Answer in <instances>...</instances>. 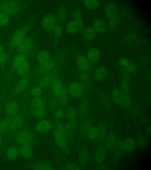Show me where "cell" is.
Here are the masks:
<instances>
[{
    "mask_svg": "<svg viewBox=\"0 0 151 170\" xmlns=\"http://www.w3.org/2000/svg\"><path fill=\"white\" fill-rule=\"evenodd\" d=\"M50 85L51 92L54 98L62 103H67L69 99L68 94L58 76H55Z\"/></svg>",
    "mask_w": 151,
    "mask_h": 170,
    "instance_id": "6da1fadb",
    "label": "cell"
},
{
    "mask_svg": "<svg viewBox=\"0 0 151 170\" xmlns=\"http://www.w3.org/2000/svg\"><path fill=\"white\" fill-rule=\"evenodd\" d=\"M104 11L108 20L109 29L113 31L117 28L120 21L116 7L113 4L108 3L105 5Z\"/></svg>",
    "mask_w": 151,
    "mask_h": 170,
    "instance_id": "7a4b0ae2",
    "label": "cell"
},
{
    "mask_svg": "<svg viewBox=\"0 0 151 170\" xmlns=\"http://www.w3.org/2000/svg\"><path fill=\"white\" fill-rule=\"evenodd\" d=\"M113 101L117 104L123 107L128 108L131 104V101L128 94L123 92L117 87L112 90L111 94Z\"/></svg>",
    "mask_w": 151,
    "mask_h": 170,
    "instance_id": "3957f363",
    "label": "cell"
},
{
    "mask_svg": "<svg viewBox=\"0 0 151 170\" xmlns=\"http://www.w3.org/2000/svg\"><path fill=\"white\" fill-rule=\"evenodd\" d=\"M29 26L26 25L17 30L12 36L9 45V52L17 47L25 37Z\"/></svg>",
    "mask_w": 151,
    "mask_h": 170,
    "instance_id": "277c9868",
    "label": "cell"
},
{
    "mask_svg": "<svg viewBox=\"0 0 151 170\" xmlns=\"http://www.w3.org/2000/svg\"><path fill=\"white\" fill-rule=\"evenodd\" d=\"M15 139L20 145H29L33 141V135L29 130H22L17 133Z\"/></svg>",
    "mask_w": 151,
    "mask_h": 170,
    "instance_id": "5b68a950",
    "label": "cell"
},
{
    "mask_svg": "<svg viewBox=\"0 0 151 170\" xmlns=\"http://www.w3.org/2000/svg\"><path fill=\"white\" fill-rule=\"evenodd\" d=\"M18 5L14 1H5L0 5V10L8 15H12L16 13L18 10Z\"/></svg>",
    "mask_w": 151,
    "mask_h": 170,
    "instance_id": "8992f818",
    "label": "cell"
},
{
    "mask_svg": "<svg viewBox=\"0 0 151 170\" xmlns=\"http://www.w3.org/2000/svg\"><path fill=\"white\" fill-rule=\"evenodd\" d=\"M30 78V72L22 76L16 84L13 91V94H18L24 91L29 85Z\"/></svg>",
    "mask_w": 151,
    "mask_h": 170,
    "instance_id": "52a82bcc",
    "label": "cell"
},
{
    "mask_svg": "<svg viewBox=\"0 0 151 170\" xmlns=\"http://www.w3.org/2000/svg\"><path fill=\"white\" fill-rule=\"evenodd\" d=\"M55 66V62L51 59L46 62L39 64L35 71L34 75L37 77L49 73L54 68Z\"/></svg>",
    "mask_w": 151,
    "mask_h": 170,
    "instance_id": "ba28073f",
    "label": "cell"
},
{
    "mask_svg": "<svg viewBox=\"0 0 151 170\" xmlns=\"http://www.w3.org/2000/svg\"><path fill=\"white\" fill-rule=\"evenodd\" d=\"M24 122V118L22 114H17L13 116L9 129L13 132L19 130L22 126Z\"/></svg>",
    "mask_w": 151,
    "mask_h": 170,
    "instance_id": "9c48e42d",
    "label": "cell"
},
{
    "mask_svg": "<svg viewBox=\"0 0 151 170\" xmlns=\"http://www.w3.org/2000/svg\"><path fill=\"white\" fill-rule=\"evenodd\" d=\"M32 45V42L31 38L25 37L17 47V53H29Z\"/></svg>",
    "mask_w": 151,
    "mask_h": 170,
    "instance_id": "30bf717a",
    "label": "cell"
},
{
    "mask_svg": "<svg viewBox=\"0 0 151 170\" xmlns=\"http://www.w3.org/2000/svg\"><path fill=\"white\" fill-rule=\"evenodd\" d=\"M57 24L56 18L52 14H47L45 15L42 18V25L43 28L47 30L52 31Z\"/></svg>",
    "mask_w": 151,
    "mask_h": 170,
    "instance_id": "8fae6325",
    "label": "cell"
},
{
    "mask_svg": "<svg viewBox=\"0 0 151 170\" xmlns=\"http://www.w3.org/2000/svg\"><path fill=\"white\" fill-rule=\"evenodd\" d=\"M29 53H16L13 59L10 70V73L12 74L16 69L26 60Z\"/></svg>",
    "mask_w": 151,
    "mask_h": 170,
    "instance_id": "7c38bea8",
    "label": "cell"
},
{
    "mask_svg": "<svg viewBox=\"0 0 151 170\" xmlns=\"http://www.w3.org/2000/svg\"><path fill=\"white\" fill-rule=\"evenodd\" d=\"M83 87L82 85L77 82L71 84L67 90L68 94L76 98L80 97L83 94Z\"/></svg>",
    "mask_w": 151,
    "mask_h": 170,
    "instance_id": "4fadbf2b",
    "label": "cell"
},
{
    "mask_svg": "<svg viewBox=\"0 0 151 170\" xmlns=\"http://www.w3.org/2000/svg\"><path fill=\"white\" fill-rule=\"evenodd\" d=\"M76 63L79 69L84 72H88L91 68L90 62L84 55H80L76 58Z\"/></svg>",
    "mask_w": 151,
    "mask_h": 170,
    "instance_id": "5bb4252c",
    "label": "cell"
},
{
    "mask_svg": "<svg viewBox=\"0 0 151 170\" xmlns=\"http://www.w3.org/2000/svg\"><path fill=\"white\" fill-rule=\"evenodd\" d=\"M53 135L57 146L62 149H66L67 147V139L65 136L56 128L54 130Z\"/></svg>",
    "mask_w": 151,
    "mask_h": 170,
    "instance_id": "9a60e30c",
    "label": "cell"
},
{
    "mask_svg": "<svg viewBox=\"0 0 151 170\" xmlns=\"http://www.w3.org/2000/svg\"><path fill=\"white\" fill-rule=\"evenodd\" d=\"M5 112L8 116H12L17 114L19 110V104L15 100L7 102L5 106Z\"/></svg>",
    "mask_w": 151,
    "mask_h": 170,
    "instance_id": "2e32d148",
    "label": "cell"
},
{
    "mask_svg": "<svg viewBox=\"0 0 151 170\" xmlns=\"http://www.w3.org/2000/svg\"><path fill=\"white\" fill-rule=\"evenodd\" d=\"M117 63L123 69L128 72H134L137 69V66L135 63L125 58H120Z\"/></svg>",
    "mask_w": 151,
    "mask_h": 170,
    "instance_id": "e0dca14e",
    "label": "cell"
},
{
    "mask_svg": "<svg viewBox=\"0 0 151 170\" xmlns=\"http://www.w3.org/2000/svg\"><path fill=\"white\" fill-rule=\"evenodd\" d=\"M93 27L96 33L100 34L105 33L107 30V26L105 21L99 18L94 19Z\"/></svg>",
    "mask_w": 151,
    "mask_h": 170,
    "instance_id": "ac0fdd59",
    "label": "cell"
},
{
    "mask_svg": "<svg viewBox=\"0 0 151 170\" xmlns=\"http://www.w3.org/2000/svg\"><path fill=\"white\" fill-rule=\"evenodd\" d=\"M51 128V125L48 120H42L36 124L35 129L37 133H45L48 132Z\"/></svg>",
    "mask_w": 151,
    "mask_h": 170,
    "instance_id": "d6986e66",
    "label": "cell"
},
{
    "mask_svg": "<svg viewBox=\"0 0 151 170\" xmlns=\"http://www.w3.org/2000/svg\"><path fill=\"white\" fill-rule=\"evenodd\" d=\"M124 151L129 153L133 151L136 146V142L133 138H127L122 142Z\"/></svg>",
    "mask_w": 151,
    "mask_h": 170,
    "instance_id": "ffe728a7",
    "label": "cell"
},
{
    "mask_svg": "<svg viewBox=\"0 0 151 170\" xmlns=\"http://www.w3.org/2000/svg\"><path fill=\"white\" fill-rule=\"evenodd\" d=\"M101 55V52L98 49L95 47H92L88 51L87 58L90 62L95 63L99 60Z\"/></svg>",
    "mask_w": 151,
    "mask_h": 170,
    "instance_id": "44dd1931",
    "label": "cell"
},
{
    "mask_svg": "<svg viewBox=\"0 0 151 170\" xmlns=\"http://www.w3.org/2000/svg\"><path fill=\"white\" fill-rule=\"evenodd\" d=\"M108 74V71L104 66H101L98 67L94 73V78L98 82L103 81L106 78Z\"/></svg>",
    "mask_w": 151,
    "mask_h": 170,
    "instance_id": "7402d4cb",
    "label": "cell"
},
{
    "mask_svg": "<svg viewBox=\"0 0 151 170\" xmlns=\"http://www.w3.org/2000/svg\"><path fill=\"white\" fill-rule=\"evenodd\" d=\"M55 75L51 73H49L44 74L39 80L38 84L42 89L47 88L50 85Z\"/></svg>",
    "mask_w": 151,
    "mask_h": 170,
    "instance_id": "603a6c76",
    "label": "cell"
},
{
    "mask_svg": "<svg viewBox=\"0 0 151 170\" xmlns=\"http://www.w3.org/2000/svg\"><path fill=\"white\" fill-rule=\"evenodd\" d=\"M29 65L26 60L20 65L15 71L17 75L19 76H23L29 72Z\"/></svg>",
    "mask_w": 151,
    "mask_h": 170,
    "instance_id": "cb8c5ba5",
    "label": "cell"
},
{
    "mask_svg": "<svg viewBox=\"0 0 151 170\" xmlns=\"http://www.w3.org/2000/svg\"><path fill=\"white\" fill-rule=\"evenodd\" d=\"M19 149V153L25 158H29L32 155V151L29 145H20Z\"/></svg>",
    "mask_w": 151,
    "mask_h": 170,
    "instance_id": "d4e9b609",
    "label": "cell"
},
{
    "mask_svg": "<svg viewBox=\"0 0 151 170\" xmlns=\"http://www.w3.org/2000/svg\"><path fill=\"white\" fill-rule=\"evenodd\" d=\"M37 58L39 64L43 63L50 60V54L46 50L39 52L37 54Z\"/></svg>",
    "mask_w": 151,
    "mask_h": 170,
    "instance_id": "484cf974",
    "label": "cell"
},
{
    "mask_svg": "<svg viewBox=\"0 0 151 170\" xmlns=\"http://www.w3.org/2000/svg\"><path fill=\"white\" fill-rule=\"evenodd\" d=\"M88 153L86 148H83L81 150L78 156V160L80 163L84 166L88 163Z\"/></svg>",
    "mask_w": 151,
    "mask_h": 170,
    "instance_id": "4316f807",
    "label": "cell"
},
{
    "mask_svg": "<svg viewBox=\"0 0 151 170\" xmlns=\"http://www.w3.org/2000/svg\"><path fill=\"white\" fill-rule=\"evenodd\" d=\"M96 33L93 27H87L84 32V35L85 39L88 40H94L96 36Z\"/></svg>",
    "mask_w": 151,
    "mask_h": 170,
    "instance_id": "83f0119b",
    "label": "cell"
},
{
    "mask_svg": "<svg viewBox=\"0 0 151 170\" xmlns=\"http://www.w3.org/2000/svg\"><path fill=\"white\" fill-rule=\"evenodd\" d=\"M106 155L104 148L102 147H99L97 149L95 154V159L96 162L101 164L104 161Z\"/></svg>",
    "mask_w": 151,
    "mask_h": 170,
    "instance_id": "f1b7e54d",
    "label": "cell"
},
{
    "mask_svg": "<svg viewBox=\"0 0 151 170\" xmlns=\"http://www.w3.org/2000/svg\"><path fill=\"white\" fill-rule=\"evenodd\" d=\"M82 3L84 6L89 10L95 9L99 5V1L96 0H83Z\"/></svg>",
    "mask_w": 151,
    "mask_h": 170,
    "instance_id": "f546056e",
    "label": "cell"
},
{
    "mask_svg": "<svg viewBox=\"0 0 151 170\" xmlns=\"http://www.w3.org/2000/svg\"><path fill=\"white\" fill-rule=\"evenodd\" d=\"M19 153V149L15 146L9 148L6 151V156L10 160H14L17 158Z\"/></svg>",
    "mask_w": 151,
    "mask_h": 170,
    "instance_id": "4dcf8cb0",
    "label": "cell"
},
{
    "mask_svg": "<svg viewBox=\"0 0 151 170\" xmlns=\"http://www.w3.org/2000/svg\"><path fill=\"white\" fill-rule=\"evenodd\" d=\"M117 137L114 133L110 134L108 136L106 140V145L107 149L109 150H112L117 141Z\"/></svg>",
    "mask_w": 151,
    "mask_h": 170,
    "instance_id": "1f68e13d",
    "label": "cell"
},
{
    "mask_svg": "<svg viewBox=\"0 0 151 170\" xmlns=\"http://www.w3.org/2000/svg\"><path fill=\"white\" fill-rule=\"evenodd\" d=\"M31 104L33 108L46 106L45 100L39 97H35L31 101Z\"/></svg>",
    "mask_w": 151,
    "mask_h": 170,
    "instance_id": "d6a6232c",
    "label": "cell"
},
{
    "mask_svg": "<svg viewBox=\"0 0 151 170\" xmlns=\"http://www.w3.org/2000/svg\"><path fill=\"white\" fill-rule=\"evenodd\" d=\"M13 116H8L1 121V133H3L9 129Z\"/></svg>",
    "mask_w": 151,
    "mask_h": 170,
    "instance_id": "836d02e7",
    "label": "cell"
},
{
    "mask_svg": "<svg viewBox=\"0 0 151 170\" xmlns=\"http://www.w3.org/2000/svg\"><path fill=\"white\" fill-rule=\"evenodd\" d=\"M66 30L68 33L73 34L76 33L80 29L77 23L73 20L67 24Z\"/></svg>",
    "mask_w": 151,
    "mask_h": 170,
    "instance_id": "e575fe53",
    "label": "cell"
},
{
    "mask_svg": "<svg viewBox=\"0 0 151 170\" xmlns=\"http://www.w3.org/2000/svg\"><path fill=\"white\" fill-rule=\"evenodd\" d=\"M114 156L117 157L122 156L124 151L121 141H117L114 148Z\"/></svg>",
    "mask_w": 151,
    "mask_h": 170,
    "instance_id": "d590c367",
    "label": "cell"
},
{
    "mask_svg": "<svg viewBox=\"0 0 151 170\" xmlns=\"http://www.w3.org/2000/svg\"><path fill=\"white\" fill-rule=\"evenodd\" d=\"M73 20L75 21L78 25L80 29H82L83 22L81 12L79 9L75 10L73 14Z\"/></svg>",
    "mask_w": 151,
    "mask_h": 170,
    "instance_id": "8d00e7d4",
    "label": "cell"
},
{
    "mask_svg": "<svg viewBox=\"0 0 151 170\" xmlns=\"http://www.w3.org/2000/svg\"><path fill=\"white\" fill-rule=\"evenodd\" d=\"M87 134L91 140H95L98 138L99 133L97 127L91 126L88 130Z\"/></svg>",
    "mask_w": 151,
    "mask_h": 170,
    "instance_id": "74e56055",
    "label": "cell"
},
{
    "mask_svg": "<svg viewBox=\"0 0 151 170\" xmlns=\"http://www.w3.org/2000/svg\"><path fill=\"white\" fill-rule=\"evenodd\" d=\"M46 111V106H45L40 108H33L32 110V113L35 117L37 118H41L45 115Z\"/></svg>",
    "mask_w": 151,
    "mask_h": 170,
    "instance_id": "f35d334b",
    "label": "cell"
},
{
    "mask_svg": "<svg viewBox=\"0 0 151 170\" xmlns=\"http://www.w3.org/2000/svg\"><path fill=\"white\" fill-rule=\"evenodd\" d=\"M98 130V138L101 140L105 138L106 132V125L103 122L100 123L97 127Z\"/></svg>",
    "mask_w": 151,
    "mask_h": 170,
    "instance_id": "ab89813d",
    "label": "cell"
},
{
    "mask_svg": "<svg viewBox=\"0 0 151 170\" xmlns=\"http://www.w3.org/2000/svg\"><path fill=\"white\" fill-rule=\"evenodd\" d=\"M67 15V12L65 7L63 6L59 7L57 13L58 18L59 21L62 22L65 19Z\"/></svg>",
    "mask_w": 151,
    "mask_h": 170,
    "instance_id": "60d3db41",
    "label": "cell"
},
{
    "mask_svg": "<svg viewBox=\"0 0 151 170\" xmlns=\"http://www.w3.org/2000/svg\"><path fill=\"white\" fill-rule=\"evenodd\" d=\"M67 116L68 119L70 121H74L77 117V111L74 107H70L67 110Z\"/></svg>",
    "mask_w": 151,
    "mask_h": 170,
    "instance_id": "b9f144b4",
    "label": "cell"
},
{
    "mask_svg": "<svg viewBox=\"0 0 151 170\" xmlns=\"http://www.w3.org/2000/svg\"><path fill=\"white\" fill-rule=\"evenodd\" d=\"M9 21L8 15L2 12H0V26H7Z\"/></svg>",
    "mask_w": 151,
    "mask_h": 170,
    "instance_id": "7bdbcfd3",
    "label": "cell"
},
{
    "mask_svg": "<svg viewBox=\"0 0 151 170\" xmlns=\"http://www.w3.org/2000/svg\"><path fill=\"white\" fill-rule=\"evenodd\" d=\"M42 88L39 85L35 86L31 91V94L35 97H39L43 92Z\"/></svg>",
    "mask_w": 151,
    "mask_h": 170,
    "instance_id": "ee69618b",
    "label": "cell"
},
{
    "mask_svg": "<svg viewBox=\"0 0 151 170\" xmlns=\"http://www.w3.org/2000/svg\"><path fill=\"white\" fill-rule=\"evenodd\" d=\"M93 123L91 120H87L83 124L81 130V133L83 135L87 134L88 130L92 126Z\"/></svg>",
    "mask_w": 151,
    "mask_h": 170,
    "instance_id": "f6af8a7d",
    "label": "cell"
},
{
    "mask_svg": "<svg viewBox=\"0 0 151 170\" xmlns=\"http://www.w3.org/2000/svg\"><path fill=\"white\" fill-rule=\"evenodd\" d=\"M56 127L55 128L63 134L65 136L67 139L68 138L69 136V134L65 126L61 123H58L56 124Z\"/></svg>",
    "mask_w": 151,
    "mask_h": 170,
    "instance_id": "bcb514c9",
    "label": "cell"
},
{
    "mask_svg": "<svg viewBox=\"0 0 151 170\" xmlns=\"http://www.w3.org/2000/svg\"><path fill=\"white\" fill-rule=\"evenodd\" d=\"M35 169L38 170H48L52 169V167L48 164L41 163L38 164L35 167Z\"/></svg>",
    "mask_w": 151,
    "mask_h": 170,
    "instance_id": "7dc6e473",
    "label": "cell"
},
{
    "mask_svg": "<svg viewBox=\"0 0 151 170\" xmlns=\"http://www.w3.org/2000/svg\"><path fill=\"white\" fill-rule=\"evenodd\" d=\"M56 38L60 37L62 32V30L61 27L59 25L57 24L52 30Z\"/></svg>",
    "mask_w": 151,
    "mask_h": 170,
    "instance_id": "c3c4849f",
    "label": "cell"
},
{
    "mask_svg": "<svg viewBox=\"0 0 151 170\" xmlns=\"http://www.w3.org/2000/svg\"><path fill=\"white\" fill-rule=\"evenodd\" d=\"M8 58V55L6 53L3 52L0 54V65L3 66L6 63Z\"/></svg>",
    "mask_w": 151,
    "mask_h": 170,
    "instance_id": "681fc988",
    "label": "cell"
},
{
    "mask_svg": "<svg viewBox=\"0 0 151 170\" xmlns=\"http://www.w3.org/2000/svg\"><path fill=\"white\" fill-rule=\"evenodd\" d=\"M88 109V105L86 102H83L81 103L80 106V111L81 114L85 115L87 112Z\"/></svg>",
    "mask_w": 151,
    "mask_h": 170,
    "instance_id": "f907efd6",
    "label": "cell"
},
{
    "mask_svg": "<svg viewBox=\"0 0 151 170\" xmlns=\"http://www.w3.org/2000/svg\"><path fill=\"white\" fill-rule=\"evenodd\" d=\"M54 115L56 118L58 119H61L63 116V112L61 109H58L55 112Z\"/></svg>",
    "mask_w": 151,
    "mask_h": 170,
    "instance_id": "816d5d0a",
    "label": "cell"
},
{
    "mask_svg": "<svg viewBox=\"0 0 151 170\" xmlns=\"http://www.w3.org/2000/svg\"><path fill=\"white\" fill-rule=\"evenodd\" d=\"M57 100L54 98L51 99L49 102V106L50 107L51 109L55 108L57 105Z\"/></svg>",
    "mask_w": 151,
    "mask_h": 170,
    "instance_id": "f5cc1de1",
    "label": "cell"
},
{
    "mask_svg": "<svg viewBox=\"0 0 151 170\" xmlns=\"http://www.w3.org/2000/svg\"><path fill=\"white\" fill-rule=\"evenodd\" d=\"M80 78L81 81H85L88 79V76L85 72H83L80 74Z\"/></svg>",
    "mask_w": 151,
    "mask_h": 170,
    "instance_id": "db71d44e",
    "label": "cell"
},
{
    "mask_svg": "<svg viewBox=\"0 0 151 170\" xmlns=\"http://www.w3.org/2000/svg\"><path fill=\"white\" fill-rule=\"evenodd\" d=\"M135 38L134 36L133 37V35H128L126 37V40L127 41L129 42H131L132 41V38L133 39Z\"/></svg>",
    "mask_w": 151,
    "mask_h": 170,
    "instance_id": "11a10c76",
    "label": "cell"
},
{
    "mask_svg": "<svg viewBox=\"0 0 151 170\" xmlns=\"http://www.w3.org/2000/svg\"><path fill=\"white\" fill-rule=\"evenodd\" d=\"M68 168H69V169H78V166L75 165L74 164H71L69 166Z\"/></svg>",
    "mask_w": 151,
    "mask_h": 170,
    "instance_id": "9f6ffc18",
    "label": "cell"
},
{
    "mask_svg": "<svg viewBox=\"0 0 151 170\" xmlns=\"http://www.w3.org/2000/svg\"><path fill=\"white\" fill-rule=\"evenodd\" d=\"M4 49L3 46L1 44H0V54L3 52Z\"/></svg>",
    "mask_w": 151,
    "mask_h": 170,
    "instance_id": "6f0895ef",
    "label": "cell"
},
{
    "mask_svg": "<svg viewBox=\"0 0 151 170\" xmlns=\"http://www.w3.org/2000/svg\"><path fill=\"white\" fill-rule=\"evenodd\" d=\"M2 143V139L1 136H0V147L1 146Z\"/></svg>",
    "mask_w": 151,
    "mask_h": 170,
    "instance_id": "680465c9",
    "label": "cell"
},
{
    "mask_svg": "<svg viewBox=\"0 0 151 170\" xmlns=\"http://www.w3.org/2000/svg\"><path fill=\"white\" fill-rule=\"evenodd\" d=\"M1 121H0V133H1Z\"/></svg>",
    "mask_w": 151,
    "mask_h": 170,
    "instance_id": "91938a15",
    "label": "cell"
},
{
    "mask_svg": "<svg viewBox=\"0 0 151 170\" xmlns=\"http://www.w3.org/2000/svg\"></svg>",
    "mask_w": 151,
    "mask_h": 170,
    "instance_id": "94428289",
    "label": "cell"
}]
</instances>
